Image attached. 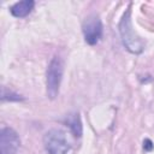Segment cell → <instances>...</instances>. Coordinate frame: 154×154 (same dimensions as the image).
I'll list each match as a JSON object with an SVG mask.
<instances>
[{
  "instance_id": "obj_1",
  "label": "cell",
  "mask_w": 154,
  "mask_h": 154,
  "mask_svg": "<svg viewBox=\"0 0 154 154\" xmlns=\"http://www.w3.org/2000/svg\"><path fill=\"white\" fill-rule=\"evenodd\" d=\"M118 31L120 35L122 43L129 53L135 55L143 53L146 48V41H143L142 37L134 29L131 18V5L128 6L118 23Z\"/></svg>"
},
{
  "instance_id": "obj_8",
  "label": "cell",
  "mask_w": 154,
  "mask_h": 154,
  "mask_svg": "<svg viewBox=\"0 0 154 154\" xmlns=\"http://www.w3.org/2000/svg\"><path fill=\"white\" fill-rule=\"evenodd\" d=\"M1 100L2 101H8V102H19V101H24V96H22L20 94L7 89L6 87L1 88Z\"/></svg>"
},
{
  "instance_id": "obj_9",
  "label": "cell",
  "mask_w": 154,
  "mask_h": 154,
  "mask_svg": "<svg viewBox=\"0 0 154 154\" xmlns=\"http://www.w3.org/2000/svg\"><path fill=\"white\" fill-rule=\"evenodd\" d=\"M153 148H154L153 142H152L149 138H146V140L143 141V149H144L146 152H150V150H153Z\"/></svg>"
},
{
  "instance_id": "obj_2",
  "label": "cell",
  "mask_w": 154,
  "mask_h": 154,
  "mask_svg": "<svg viewBox=\"0 0 154 154\" xmlns=\"http://www.w3.org/2000/svg\"><path fill=\"white\" fill-rule=\"evenodd\" d=\"M64 75V60L59 55H54L46 71V94L51 100L57 99L60 90V84Z\"/></svg>"
},
{
  "instance_id": "obj_6",
  "label": "cell",
  "mask_w": 154,
  "mask_h": 154,
  "mask_svg": "<svg viewBox=\"0 0 154 154\" xmlns=\"http://www.w3.org/2000/svg\"><path fill=\"white\" fill-rule=\"evenodd\" d=\"M35 1L34 0H23L14 2L12 6H10V13L16 18H24L31 13L34 10Z\"/></svg>"
},
{
  "instance_id": "obj_5",
  "label": "cell",
  "mask_w": 154,
  "mask_h": 154,
  "mask_svg": "<svg viewBox=\"0 0 154 154\" xmlns=\"http://www.w3.org/2000/svg\"><path fill=\"white\" fill-rule=\"evenodd\" d=\"M19 147H20V138L17 131L10 126L1 128L0 154H17Z\"/></svg>"
},
{
  "instance_id": "obj_3",
  "label": "cell",
  "mask_w": 154,
  "mask_h": 154,
  "mask_svg": "<svg viewBox=\"0 0 154 154\" xmlns=\"http://www.w3.org/2000/svg\"><path fill=\"white\" fill-rule=\"evenodd\" d=\"M42 142L48 154H67L71 148L65 132L60 129H51L46 131Z\"/></svg>"
},
{
  "instance_id": "obj_4",
  "label": "cell",
  "mask_w": 154,
  "mask_h": 154,
  "mask_svg": "<svg viewBox=\"0 0 154 154\" xmlns=\"http://www.w3.org/2000/svg\"><path fill=\"white\" fill-rule=\"evenodd\" d=\"M82 32L84 36V41L89 46H95L96 43H99L103 34V25L101 18L95 13L85 17L82 23Z\"/></svg>"
},
{
  "instance_id": "obj_7",
  "label": "cell",
  "mask_w": 154,
  "mask_h": 154,
  "mask_svg": "<svg viewBox=\"0 0 154 154\" xmlns=\"http://www.w3.org/2000/svg\"><path fill=\"white\" fill-rule=\"evenodd\" d=\"M64 123L66 126H69V129L71 130L72 135L77 138L82 137L83 135V125H82V120H81V116L78 112H71L69 114H66Z\"/></svg>"
}]
</instances>
